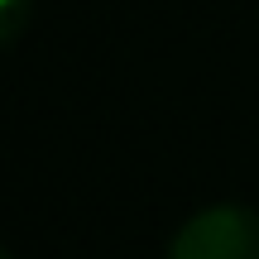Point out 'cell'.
Returning <instances> with one entry per match:
<instances>
[{
  "mask_svg": "<svg viewBox=\"0 0 259 259\" xmlns=\"http://www.w3.org/2000/svg\"><path fill=\"white\" fill-rule=\"evenodd\" d=\"M0 259H10V254H5V250H0Z\"/></svg>",
  "mask_w": 259,
  "mask_h": 259,
  "instance_id": "obj_3",
  "label": "cell"
},
{
  "mask_svg": "<svg viewBox=\"0 0 259 259\" xmlns=\"http://www.w3.org/2000/svg\"><path fill=\"white\" fill-rule=\"evenodd\" d=\"M168 259H259V211L211 206L178 231Z\"/></svg>",
  "mask_w": 259,
  "mask_h": 259,
  "instance_id": "obj_1",
  "label": "cell"
},
{
  "mask_svg": "<svg viewBox=\"0 0 259 259\" xmlns=\"http://www.w3.org/2000/svg\"><path fill=\"white\" fill-rule=\"evenodd\" d=\"M24 15H29V0H0V44H10L19 34Z\"/></svg>",
  "mask_w": 259,
  "mask_h": 259,
  "instance_id": "obj_2",
  "label": "cell"
}]
</instances>
